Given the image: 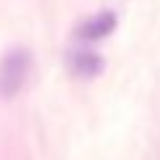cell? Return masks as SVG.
Instances as JSON below:
<instances>
[{
  "mask_svg": "<svg viewBox=\"0 0 160 160\" xmlns=\"http://www.w3.org/2000/svg\"><path fill=\"white\" fill-rule=\"evenodd\" d=\"M32 52L26 48H11L0 58V97L11 100L24 89L26 79L32 74Z\"/></svg>",
  "mask_w": 160,
  "mask_h": 160,
  "instance_id": "1",
  "label": "cell"
},
{
  "mask_svg": "<svg viewBox=\"0 0 160 160\" xmlns=\"http://www.w3.org/2000/svg\"><path fill=\"white\" fill-rule=\"evenodd\" d=\"M116 26H118V13L116 11H97V13H92L89 18H84V21L76 26L74 37L79 39V45L92 48L95 42L108 39L113 32H116Z\"/></svg>",
  "mask_w": 160,
  "mask_h": 160,
  "instance_id": "2",
  "label": "cell"
},
{
  "mask_svg": "<svg viewBox=\"0 0 160 160\" xmlns=\"http://www.w3.org/2000/svg\"><path fill=\"white\" fill-rule=\"evenodd\" d=\"M66 63H68V71L74 74L76 79H95L100 71H102V55H100L97 50L87 48V45H79L68 52V58H66Z\"/></svg>",
  "mask_w": 160,
  "mask_h": 160,
  "instance_id": "3",
  "label": "cell"
}]
</instances>
